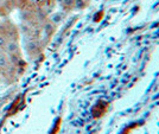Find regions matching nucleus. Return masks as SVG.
<instances>
[{"mask_svg":"<svg viewBox=\"0 0 159 134\" xmlns=\"http://www.w3.org/2000/svg\"><path fill=\"white\" fill-rule=\"evenodd\" d=\"M34 46H36V42H30L29 44H28V52H32L33 50H34Z\"/></svg>","mask_w":159,"mask_h":134,"instance_id":"7ed1b4c3","label":"nucleus"},{"mask_svg":"<svg viewBox=\"0 0 159 134\" xmlns=\"http://www.w3.org/2000/svg\"><path fill=\"white\" fill-rule=\"evenodd\" d=\"M4 49L8 55H16L19 51V44L16 39H10V41L6 42Z\"/></svg>","mask_w":159,"mask_h":134,"instance_id":"f257e3e1","label":"nucleus"},{"mask_svg":"<svg viewBox=\"0 0 159 134\" xmlns=\"http://www.w3.org/2000/svg\"><path fill=\"white\" fill-rule=\"evenodd\" d=\"M10 68V60L5 55H0V70H7Z\"/></svg>","mask_w":159,"mask_h":134,"instance_id":"f03ea898","label":"nucleus"},{"mask_svg":"<svg viewBox=\"0 0 159 134\" xmlns=\"http://www.w3.org/2000/svg\"><path fill=\"white\" fill-rule=\"evenodd\" d=\"M6 38L4 37V36H1V34H0V47H4L5 46V44H6Z\"/></svg>","mask_w":159,"mask_h":134,"instance_id":"20e7f679","label":"nucleus"}]
</instances>
